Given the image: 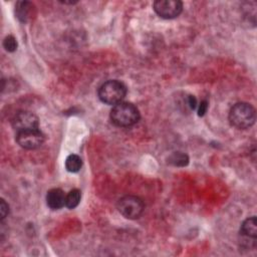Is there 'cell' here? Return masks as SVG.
I'll return each instance as SVG.
<instances>
[{
    "mask_svg": "<svg viewBox=\"0 0 257 257\" xmlns=\"http://www.w3.org/2000/svg\"><path fill=\"white\" fill-rule=\"evenodd\" d=\"M118 212L126 219H138L144 212L145 205L141 198L133 195H126L120 198L116 204Z\"/></svg>",
    "mask_w": 257,
    "mask_h": 257,
    "instance_id": "4",
    "label": "cell"
},
{
    "mask_svg": "<svg viewBox=\"0 0 257 257\" xmlns=\"http://www.w3.org/2000/svg\"><path fill=\"white\" fill-rule=\"evenodd\" d=\"M38 125L39 119L37 115L28 110L18 111L12 118V126L17 133L38 128Z\"/></svg>",
    "mask_w": 257,
    "mask_h": 257,
    "instance_id": "7",
    "label": "cell"
},
{
    "mask_svg": "<svg viewBox=\"0 0 257 257\" xmlns=\"http://www.w3.org/2000/svg\"><path fill=\"white\" fill-rule=\"evenodd\" d=\"M98 98L105 104L115 105L125 97L126 86L119 80L112 79L102 83L97 91Z\"/></svg>",
    "mask_w": 257,
    "mask_h": 257,
    "instance_id": "3",
    "label": "cell"
},
{
    "mask_svg": "<svg viewBox=\"0 0 257 257\" xmlns=\"http://www.w3.org/2000/svg\"><path fill=\"white\" fill-rule=\"evenodd\" d=\"M256 120L255 108L247 102L235 103L229 111V121L232 126L239 130L251 127Z\"/></svg>",
    "mask_w": 257,
    "mask_h": 257,
    "instance_id": "1",
    "label": "cell"
},
{
    "mask_svg": "<svg viewBox=\"0 0 257 257\" xmlns=\"http://www.w3.org/2000/svg\"><path fill=\"white\" fill-rule=\"evenodd\" d=\"M82 167V160L75 154L69 155L65 160V168L70 173H77Z\"/></svg>",
    "mask_w": 257,
    "mask_h": 257,
    "instance_id": "11",
    "label": "cell"
},
{
    "mask_svg": "<svg viewBox=\"0 0 257 257\" xmlns=\"http://www.w3.org/2000/svg\"><path fill=\"white\" fill-rule=\"evenodd\" d=\"M81 199V192L78 189H72L65 197V206L68 209H74L78 206Z\"/></svg>",
    "mask_w": 257,
    "mask_h": 257,
    "instance_id": "13",
    "label": "cell"
},
{
    "mask_svg": "<svg viewBox=\"0 0 257 257\" xmlns=\"http://www.w3.org/2000/svg\"><path fill=\"white\" fill-rule=\"evenodd\" d=\"M110 120L116 126H131L140 119V111L132 102L121 101L113 105L109 114Z\"/></svg>",
    "mask_w": 257,
    "mask_h": 257,
    "instance_id": "2",
    "label": "cell"
},
{
    "mask_svg": "<svg viewBox=\"0 0 257 257\" xmlns=\"http://www.w3.org/2000/svg\"><path fill=\"white\" fill-rule=\"evenodd\" d=\"M240 234L245 239H254L257 237V220L255 216L247 218L241 225Z\"/></svg>",
    "mask_w": 257,
    "mask_h": 257,
    "instance_id": "9",
    "label": "cell"
},
{
    "mask_svg": "<svg viewBox=\"0 0 257 257\" xmlns=\"http://www.w3.org/2000/svg\"><path fill=\"white\" fill-rule=\"evenodd\" d=\"M0 213H1V219L2 220L9 213V206H8V204L3 199H1V202H0Z\"/></svg>",
    "mask_w": 257,
    "mask_h": 257,
    "instance_id": "17",
    "label": "cell"
},
{
    "mask_svg": "<svg viewBox=\"0 0 257 257\" xmlns=\"http://www.w3.org/2000/svg\"><path fill=\"white\" fill-rule=\"evenodd\" d=\"M44 141L45 137L38 128L18 132L16 135L17 144L25 150L38 149L42 146Z\"/></svg>",
    "mask_w": 257,
    "mask_h": 257,
    "instance_id": "5",
    "label": "cell"
},
{
    "mask_svg": "<svg viewBox=\"0 0 257 257\" xmlns=\"http://www.w3.org/2000/svg\"><path fill=\"white\" fill-rule=\"evenodd\" d=\"M186 103H187V106L191 109V110H194L196 109V107L198 106V102H197V98L192 95V94H189L186 96Z\"/></svg>",
    "mask_w": 257,
    "mask_h": 257,
    "instance_id": "15",
    "label": "cell"
},
{
    "mask_svg": "<svg viewBox=\"0 0 257 257\" xmlns=\"http://www.w3.org/2000/svg\"><path fill=\"white\" fill-rule=\"evenodd\" d=\"M33 4L29 1H18L15 5L16 17L21 22H27L33 12Z\"/></svg>",
    "mask_w": 257,
    "mask_h": 257,
    "instance_id": "10",
    "label": "cell"
},
{
    "mask_svg": "<svg viewBox=\"0 0 257 257\" xmlns=\"http://www.w3.org/2000/svg\"><path fill=\"white\" fill-rule=\"evenodd\" d=\"M155 12L162 18L173 19L183 10V3L179 0H158L153 4Z\"/></svg>",
    "mask_w": 257,
    "mask_h": 257,
    "instance_id": "6",
    "label": "cell"
},
{
    "mask_svg": "<svg viewBox=\"0 0 257 257\" xmlns=\"http://www.w3.org/2000/svg\"><path fill=\"white\" fill-rule=\"evenodd\" d=\"M64 192L59 188H53L47 192L46 204L51 210H59L65 206Z\"/></svg>",
    "mask_w": 257,
    "mask_h": 257,
    "instance_id": "8",
    "label": "cell"
},
{
    "mask_svg": "<svg viewBox=\"0 0 257 257\" xmlns=\"http://www.w3.org/2000/svg\"><path fill=\"white\" fill-rule=\"evenodd\" d=\"M168 163L174 167H185L189 164V157L182 152H175L168 158Z\"/></svg>",
    "mask_w": 257,
    "mask_h": 257,
    "instance_id": "12",
    "label": "cell"
},
{
    "mask_svg": "<svg viewBox=\"0 0 257 257\" xmlns=\"http://www.w3.org/2000/svg\"><path fill=\"white\" fill-rule=\"evenodd\" d=\"M208 109V101L206 99L201 100V102L198 104V115L203 116Z\"/></svg>",
    "mask_w": 257,
    "mask_h": 257,
    "instance_id": "16",
    "label": "cell"
},
{
    "mask_svg": "<svg viewBox=\"0 0 257 257\" xmlns=\"http://www.w3.org/2000/svg\"><path fill=\"white\" fill-rule=\"evenodd\" d=\"M3 47L8 52H14L17 49V41L13 35H8L3 40Z\"/></svg>",
    "mask_w": 257,
    "mask_h": 257,
    "instance_id": "14",
    "label": "cell"
}]
</instances>
